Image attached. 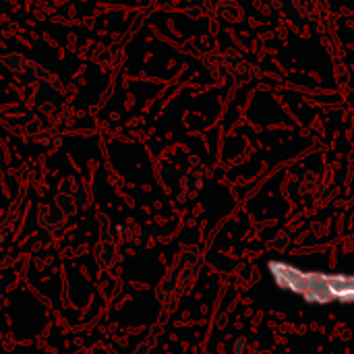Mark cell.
Instances as JSON below:
<instances>
[{"instance_id": "obj_1", "label": "cell", "mask_w": 354, "mask_h": 354, "mask_svg": "<svg viewBox=\"0 0 354 354\" xmlns=\"http://www.w3.org/2000/svg\"><path fill=\"white\" fill-rule=\"evenodd\" d=\"M267 271L275 286L300 296L304 302L311 304L354 302V273L306 271L278 259L267 263Z\"/></svg>"}]
</instances>
